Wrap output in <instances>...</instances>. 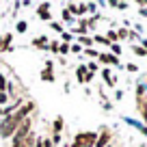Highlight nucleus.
Returning <instances> with one entry per match:
<instances>
[{
  "mask_svg": "<svg viewBox=\"0 0 147 147\" xmlns=\"http://www.w3.org/2000/svg\"><path fill=\"white\" fill-rule=\"evenodd\" d=\"M102 61H104V63H117L115 56H108V54H102Z\"/></svg>",
  "mask_w": 147,
  "mask_h": 147,
  "instance_id": "0eeeda50",
  "label": "nucleus"
},
{
  "mask_svg": "<svg viewBox=\"0 0 147 147\" xmlns=\"http://www.w3.org/2000/svg\"><path fill=\"white\" fill-rule=\"evenodd\" d=\"M50 67H52V63H48V69H46V71H43V80H46V82H50V80H52V74H50Z\"/></svg>",
  "mask_w": 147,
  "mask_h": 147,
  "instance_id": "423d86ee",
  "label": "nucleus"
},
{
  "mask_svg": "<svg viewBox=\"0 0 147 147\" xmlns=\"http://www.w3.org/2000/svg\"><path fill=\"white\" fill-rule=\"evenodd\" d=\"M30 108H32V104H28V106H24L22 110H18L15 115H11L9 119H5V121H2V125H0V134H2V136H11V134H13L15 130L20 128V123H22L24 115H26Z\"/></svg>",
  "mask_w": 147,
  "mask_h": 147,
  "instance_id": "f257e3e1",
  "label": "nucleus"
},
{
  "mask_svg": "<svg viewBox=\"0 0 147 147\" xmlns=\"http://www.w3.org/2000/svg\"><path fill=\"white\" fill-rule=\"evenodd\" d=\"M108 138H110V134H108V132H104V134L100 136V141H97V145H95V147H102V145H106V143H108Z\"/></svg>",
  "mask_w": 147,
  "mask_h": 147,
  "instance_id": "20e7f679",
  "label": "nucleus"
},
{
  "mask_svg": "<svg viewBox=\"0 0 147 147\" xmlns=\"http://www.w3.org/2000/svg\"><path fill=\"white\" fill-rule=\"evenodd\" d=\"M93 141H95V132H82L76 136V141H74L71 147H91Z\"/></svg>",
  "mask_w": 147,
  "mask_h": 147,
  "instance_id": "f03ea898",
  "label": "nucleus"
},
{
  "mask_svg": "<svg viewBox=\"0 0 147 147\" xmlns=\"http://www.w3.org/2000/svg\"><path fill=\"white\" fill-rule=\"evenodd\" d=\"M39 15H41V18H50V13H48V5H41V7H39Z\"/></svg>",
  "mask_w": 147,
  "mask_h": 147,
  "instance_id": "39448f33",
  "label": "nucleus"
},
{
  "mask_svg": "<svg viewBox=\"0 0 147 147\" xmlns=\"http://www.w3.org/2000/svg\"><path fill=\"white\" fill-rule=\"evenodd\" d=\"M28 130H30V121H22V125H20L18 130H15V141H13V147H20V141H22L24 136L28 134Z\"/></svg>",
  "mask_w": 147,
  "mask_h": 147,
  "instance_id": "7ed1b4c3",
  "label": "nucleus"
},
{
  "mask_svg": "<svg viewBox=\"0 0 147 147\" xmlns=\"http://www.w3.org/2000/svg\"><path fill=\"white\" fill-rule=\"evenodd\" d=\"M5 102H7V95H5L2 91H0V104H5Z\"/></svg>",
  "mask_w": 147,
  "mask_h": 147,
  "instance_id": "1a4fd4ad",
  "label": "nucleus"
},
{
  "mask_svg": "<svg viewBox=\"0 0 147 147\" xmlns=\"http://www.w3.org/2000/svg\"><path fill=\"white\" fill-rule=\"evenodd\" d=\"M18 30H20V32L26 30V22H20V24H18Z\"/></svg>",
  "mask_w": 147,
  "mask_h": 147,
  "instance_id": "6e6552de",
  "label": "nucleus"
},
{
  "mask_svg": "<svg viewBox=\"0 0 147 147\" xmlns=\"http://www.w3.org/2000/svg\"><path fill=\"white\" fill-rule=\"evenodd\" d=\"M0 89H5V76L0 74Z\"/></svg>",
  "mask_w": 147,
  "mask_h": 147,
  "instance_id": "9d476101",
  "label": "nucleus"
}]
</instances>
